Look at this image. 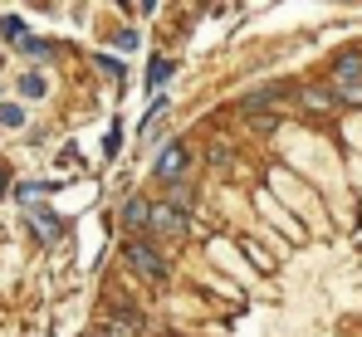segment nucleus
<instances>
[{
  "instance_id": "obj_1",
  "label": "nucleus",
  "mask_w": 362,
  "mask_h": 337,
  "mask_svg": "<svg viewBox=\"0 0 362 337\" xmlns=\"http://www.w3.org/2000/svg\"><path fill=\"white\" fill-rule=\"evenodd\" d=\"M122 259H127V269H132L137 279H147V283H162V279H167V259H162L152 244H142V240L122 244Z\"/></svg>"
},
{
  "instance_id": "obj_2",
  "label": "nucleus",
  "mask_w": 362,
  "mask_h": 337,
  "mask_svg": "<svg viewBox=\"0 0 362 337\" xmlns=\"http://www.w3.org/2000/svg\"><path fill=\"white\" fill-rule=\"evenodd\" d=\"M186 167H191V152H186L181 142H172V147L157 157V181H181V176H186Z\"/></svg>"
},
{
  "instance_id": "obj_3",
  "label": "nucleus",
  "mask_w": 362,
  "mask_h": 337,
  "mask_svg": "<svg viewBox=\"0 0 362 337\" xmlns=\"http://www.w3.org/2000/svg\"><path fill=\"white\" fill-rule=\"evenodd\" d=\"M147 225H152L157 235H181V230H186V215H177L172 206H152V211H147Z\"/></svg>"
},
{
  "instance_id": "obj_4",
  "label": "nucleus",
  "mask_w": 362,
  "mask_h": 337,
  "mask_svg": "<svg viewBox=\"0 0 362 337\" xmlns=\"http://www.w3.org/2000/svg\"><path fill=\"white\" fill-rule=\"evenodd\" d=\"M362 83V59L358 54H343L333 64V88H358Z\"/></svg>"
},
{
  "instance_id": "obj_5",
  "label": "nucleus",
  "mask_w": 362,
  "mask_h": 337,
  "mask_svg": "<svg viewBox=\"0 0 362 337\" xmlns=\"http://www.w3.org/2000/svg\"><path fill=\"white\" fill-rule=\"evenodd\" d=\"M142 333V323H137V318H132V313H108V318H103V328H98V333L93 337H137Z\"/></svg>"
},
{
  "instance_id": "obj_6",
  "label": "nucleus",
  "mask_w": 362,
  "mask_h": 337,
  "mask_svg": "<svg viewBox=\"0 0 362 337\" xmlns=\"http://www.w3.org/2000/svg\"><path fill=\"white\" fill-rule=\"evenodd\" d=\"M147 211H152V206H147L142 196H127V201H122V225H127V230H142V225H147Z\"/></svg>"
},
{
  "instance_id": "obj_7",
  "label": "nucleus",
  "mask_w": 362,
  "mask_h": 337,
  "mask_svg": "<svg viewBox=\"0 0 362 337\" xmlns=\"http://www.w3.org/2000/svg\"><path fill=\"white\" fill-rule=\"evenodd\" d=\"M167 206H172L177 215H186V211L196 206V191H191V181H172V196H167Z\"/></svg>"
},
{
  "instance_id": "obj_8",
  "label": "nucleus",
  "mask_w": 362,
  "mask_h": 337,
  "mask_svg": "<svg viewBox=\"0 0 362 337\" xmlns=\"http://www.w3.org/2000/svg\"><path fill=\"white\" fill-rule=\"evenodd\" d=\"M30 225H35V235H40V240H59V235H64L59 215H49V211H35V215H30Z\"/></svg>"
},
{
  "instance_id": "obj_9",
  "label": "nucleus",
  "mask_w": 362,
  "mask_h": 337,
  "mask_svg": "<svg viewBox=\"0 0 362 337\" xmlns=\"http://www.w3.org/2000/svg\"><path fill=\"white\" fill-rule=\"evenodd\" d=\"M172 73H177V64H172V59H152V69H147V88H162Z\"/></svg>"
},
{
  "instance_id": "obj_10",
  "label": "nucleus",
  "mask_w": 362,
  "mask_h": 337,
  "mask_svg": "<svg viewBox=\"0 0 362 337\" xmlns=\"http://www.w3.org/2000/svg\"><path fill=\"white\" fill-rule=\"evenodd\" d=\"M0 40H25V20L20 15H5L0 20Z\"/></svg>"
},
{
  "instance_id": "obj_11",
  "label": "nucleus",
  "mask_w": 362,
  "mask_h": 337,
  "mask_svg": "<svg viewBox=\"0 0 362 337\" xmlns=\"http://www.w3.org/2000/svg\"><path fill=\"white\" fill-rule=\"evenodd\" d=\"M25 122V108L20 103H0V127H20Z\"/></svg>"
},
{
  "instance_id": "obj_12",
  "label": "nucleus",
  "mask_w": 362,
  "mask_h": 337,
  "mask_svg": "<svg viewBox=\"0 0 362 337\" xmlns=\"http://www.w3.org/2000/svg\"><path fill=\"white\" fill-rule=\"evenodd\" d=\"M20 93H25V98H40V93H45V78H40V73H25V78H20Z\"/></svg>"
},
{
  "instance_id": "obj_13",
  "label": "nucleus",
  "mask_w": 362,
  "mask_h": 337,
  "mask_svg": "<svg viewBox=\"0 0 362 337\" xmlns=\"http://www.w3.org/2000/svg\"><path fill=\"white\" fill-rule=\"evenodd\" d=\"M118 147H122V122H113V127H108V142H103V152H108V157H118Z\"/></svg>"
},
{
  "instance_id": "obj_14",
  "label": "nucleus",
  "mask_w": 362,
  "mask_h": 337,
  "mask_svg": "<svg viewBox=\"0 0 362 337\" xmlns=\"http://www.w3.org/2000/svg\"><path fill=\"white\" fill-rule=\"evenodd\" d=\"M20 45H25V54H35V59H49V54H54L45 40H20Z\"/></svg>"
},
{
  "instance_id": "obj_15",
  "label": "nucleus",
  "mask_w": 362,
  "mask_h": 337,
  "mask_svg": "<svg viewBox=\"0 0 362 337\" xmlns=\"http://www.w3.org/2000/svg\"><path fill=\"white\" fill-rule=\"evenodd\" d=\"M93 64H98L103 73H113V78H122V64H118V59H113V54H98V59H93Z\"/></svg>"
},
{
  "instance_id": "obj_16",
  "label": "nucleus",
  "mask_w": 362,
  "mask_h": 337,
  "mask_svg": "<svg viewBox=\"0 0 362 337\" xmlns=\"http://www.w3.org/2000/svg\"><path fill=\"white\" fill-rule=\"evenodd\" d=\"M303 103H308V108H328V93H323V88H308Z\"/></svg>"
},
{
  "instance_id": "obj_17",
  "label": "nucleus",
  "mask_w": 362,
  "mask_h": 337,
  "mask_svg": "<svg viewBox=\"0 0 362 337\" xmlns=\"http://www.w3.org/2000/svg\"><path fill=\"white\" fill-rule=\"evenodd\" d=\"M250 127H259V132H269V127H274V117H269V112H255V117H250Z\"/></svg>"
},
{
  "instance_id": "obj_18",
  "label": "nucleus",
  "mask_w": 362,
  "mask_h": 337,
  "mask_svg": "<svg viewBox=\"0 0 362 337\" xmlns=\"http://www.w3.org/2000/svg\"><path fill=\"white\" fill-rule=\"evenodd\" d=\"M118 49H137V35L132 30H118Z\"/></svg>"
},
{
  "instance_id": "obj_19",
  "label": "nucleus",
  "mask_w": 362,
  "mask_h": 337,
  "mask_svg": "<svg viewBox=\"0 0 362 337\" xmlns=\"http://www.w3.org/2000/svg\"><path fill=\"white\" fill-rule=\"evenodd\" d=\"M0 191H5V167H0Z\"/></svg>"
}]
</instances>
